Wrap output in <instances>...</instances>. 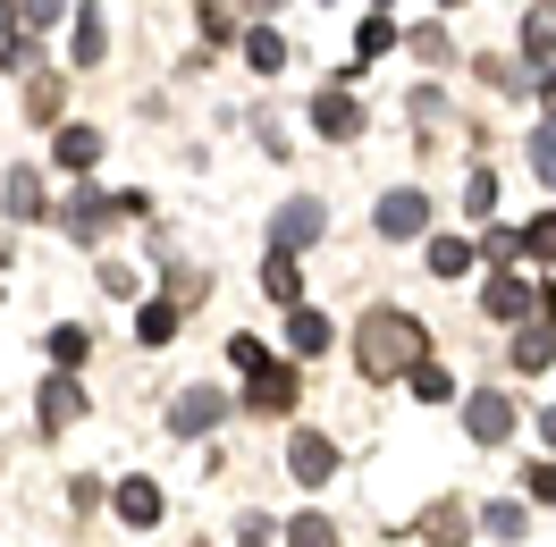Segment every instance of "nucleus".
<instances>
[{"label":"nucleus","mask_w":556,"mask_h":547,"mask_svg":"<svg viewBox=\"0 0 556 547\" xmlns=\"http://www.w3.org/2000/svg\"><path fill=\"white\" fill-rule=\"evenodd\" d=\"M421 354H430V329L414 311H396V304L363 311V329H354V371L363 379H405V362H421Z\"/></svg>","instance_id":"obj_1"},{"label":"nucleus","mask_w":556,"mask_h":547,"mask_svg":"<svg viewBox=\"0 0 556 547\" xmlns=\"http://www.w3.org/2000/svg\"><path fill=\"white\" fill-rule=\"evenodd\" d=\"M228 412H237V405H228L219 387H177V396H169V430H177V438H211Z\"/></svg>","instance_id":"obj_2"},{"label":"nucleus","mask_w":556,"mask_h":547,"mask_svg":"<svg viewBox=\"0 0 556 547\" xmlns=\"http://www.w3.org/2000/svg\"><path fill=\"white\" fill-rule=\"evenodd\" d=\"M295 396H304V379L287 371V362H262V371H244V396H237V412H287L295 405Z\"/></svg>","instance_id":"obj_3"},{"label":"nucleus","mask_w":556,"mask_h":547,"mask_svg":"<svg viewBox=\"0 0 556 547\" xmlns=\"http://www.w3.org/2000/svg\"><path fill=\"white\" fill-rule=\"evenodd\" d=\"M76 412H85V387H76V371H51V379H42V396H35V430H42V438H60Z\"/></svg>","instance_id":"obj_4"},{"label":"nucleus","mask_w":556,"mask_h":547,"mask_svg":"<svg viewBox=\"0 0 556 547\" xmlns=\"http://www.w3.org/2000/svg\"><path fill=\"white\" fill-rule=\"evenodd\" d=\"M110 219H118V203H110V194H93V186H76L68 203H60V228H68L76 244H102Z\"/></svg>","instance_id":"obj_5"},{"label":"nucleus","mask_w":556,"mask_h":547,"mask_svg":"<svg viewBox=\"0 0 556 547\" xmlns=\"http://www.w3.org/2000/svg\"><path fill=\"white\" fill-rule=\"evenodd\" d=\"M421 228H430V194H421V186H396V194L380 203V237L388 244H414Z\"/></svg>","instance_id":"obj_6"},{"label":"nucleus","mask_w":556,"mask_h":547,"mask_svg":"<svg viewBox=\"0 0 556 547\" xmlns=\"http://www.w3.org/2000/svg\"><path fill=\"white\" fill-rule=\"evenodd\" d=\"M287 472L304 480V488H320V480H338V446L320 438V430H295V438H287Z\"/></svg>","instance_id":"obj_7"},{"label":"nucleus","mask_w":556,"mask_h":547,"mask_svg":"<svg viewBox=\"0 0 556 547\" xmlns=\"http://www.w3.org/2000/svg\"><path fill=\"white\" fill-rule=\"evenodd\" d=\"M110 506H118L127 531H152V522L169 513V497H161V480H118V488H110Z\"/></svg>","instance_id":"obj_8"},{"label":"nucleus","mask_w":556,"mask_h":547,"mask_svg":"<svg viewBox=\"0 0 556 547\" xmlns=\"http://www.w3.org/2000/svg\"><path fill=\"white\" fill-rule=\"evenodd\" d=\"M464 430H472L481 446H506V438H515V405H506V396H489V387H481V396L464 405Z\"/></svg>","instance_id":"obj_9"},{"label":"nucleus","mask_w":556,"mask_h":547,"mask_svg":"<svg viewBox=\"0 0 556 547\" xmlns=\"http://www.w3.org/2000/svg\"><path fill=\"white\" fill-rule=\"evenodd\" d=\"M313 127L329 143H354V136H363V102H354V93H320V102H313Z\"/></svg>","instance_id":"obj_10"},{"label":"nucleus","mask_w":556,"mask_h":547,"mask_svg":"<svg viewBox=\"0 0 556 547\" xmlns=\"http://www.w3.org/2000/svg\"><path fill=\"white\" fill-rule=\"evenodd\" d=\"M262 295H270V304H304V270H295V244H270V262H262Z\"/></svg>","instance_id":"obj_11"},{"label":"nucleus","mask_w":556,"mask_h":547,"mask_svg":"<svg viewBox=\"0 0 556 547\" xmlns=\"http://www.w3.org/2000/svg\"><path fill=\"white\" fill-rule=\"evenodd\" d=\"M51 161H60L68 177H85L93 161H102V136H93V127H60V136H51Z\"/></svg>","instance_id":"obj_12"},{"label":"nucleus","mask_w":556,"mask_h":547,"mask_svg":"<svg viewBox=\"0 0 556 547\" xmlns=\"http://www.w3.org/2000/svg\"><path fill=\"white\" fill-rule=\"evenodd\" d=\"M421 539H439V547H464V531H472V513L455 506V497H439V506H421V522H414Z\"/></svg>","instance_id":"obj_13"},{"label":"nucleus","mask_w":556,"mask_h":547,"mask_svg":"<svg viewBox=\"0 0 556 547\" xmlns=\"http://www.w3.org/2000/svg\"><path fill=\"white\" fill-rule=\"evenodd\" d=\"M320 228H329V211H320V203H287V211H278V237H270V244H295V253H304Z\"/></svg>","instance_id":"obj_14"},{"label":"nucleus","mask_w":556,"mask_h":547,"mask_svg":"<svg viewBox=\"0 0 556 547\" xmlns=\"http://www.w3.org/2000/svg\"><path fill=\"white\" fill-rule=\"evenodd\" d=\"M481 311H489V320H531V287H522V278H489Z\"/></svg>","instance_id":"obj_15"},{"label":"nucleus","mask_w":556,"mask_h":547,"mask_svg":"<svg viewBox=\"0 0 556 547\" xmlns=\"http://www.w3.org/2000/svg\"><path fill=\"white\" fill-rule=\"evenodd\" d=\"M548 329H556V320L531 311V329L515 338V371H548V362H556V338H548Z\"/></svg>","instance_id":"obj_16"},{"label":"nucleus","mask_w":556,"mask_h":547,"mask_svg":"<svg viewBox=\"0 0 556 547\" xmlns=\"http://www.w3.org/2000/svg\"><path fill=\"white\" fill-rule=\"evenodd\" d=\"M0 211H9V219H42V177H35V169H9V186H0Z\"/></svg>","instance_id":"obj_17"},{"label":"nucleus","mask_w":556,"mask_h":547,"mask_svg":"<svg viewBox=\"0 0 556 547\" xmlns=\"http://www.w3.org/2000/svg\"><path fill=\"white\" fill-rule=\"evenodd\" d=\"M329 338H338V329H329L313 304H287V345H295V354H320Z\"/></svg>","instance_id":"obj_18"},{"label":"nucleus","mask_w":556,"mask_h":547,"mask_svg":"<svg viewBox=\"0 0 556 547\" xmlns=\"http://www.w3.org/2000/svg\"><path fill=\"white\" fill-rule=\"evenodd\" d=\"M102 51H110V26H102V9L85 0L76 9V68H102Z\"/></svg>","instance_id":"obj_19"},{"label":"nucleus","mask_w":556,"mask_h":547,"mask_svg":"<svg viewBox=\"0 0 556 547\" xmlns=\"http://www.w3.org/2000/svg\"><path fill=\"white\" fill-rule=\"evenodd\" d=\"M522 60H540V68L556 60V9H531V17H522Z\"/></svg>","instance_id":"obj_20"},{"label":"nucleus","mask_w":556,"mask_h":547,"mask_svg":"<svg viewBox=\"0 0 556 547\" xmlns=\"http://www.w3.org/2000/svg\"><path fill=\"white\" fill-rule=\"evenodd\" d=\"M278 539H287V547H338V522H329V513H295Z\"/></svg>","instance_id":"obj_21"},{"label":"nucleus","mask_w":556,"mask_h":547,"mask_svg":"<svg viewBox=\"0 0 556 547\" xmlns=\"http://www.w3.org/2000/svg\"><path fill=\"white\" fill-rule=\"evenodd\" d=\"M405 379H414V396H421V405H447V396H455V379L439 371L430 354H421V362H405Z\"/></svg>","instance_id":"obj_22"},{"label":"nucleus","mask_w":556,"mask_h":547,"mask_svg":"<svg viewBox=\"0 0 556 547\" xmlns=\"http://www.w3.org/2000/svg\"><path fill=\"white\" fill-rule=\"evenodd\" d=\"M244 60H253V76H278L287 68V42H278L270 26H253V35H244Z\"/></svg>","instance_id":"obj_23"},{"label":"nucleus","mask_w":556,"mask_h":547,"mask_svg":"<svg viewBox=\"0 0 556 547\" xmlns=\"http://www.w3.org/2000/svg\"><path fill=\"white\" fill-rule=\"evenodd\" d=\"M472 270V244L464 237H430V278H464Z\"/></svg>","instance_id":"obj_24"},{"label":"nucleus","mask_w":556,"mask_h":547,"mask_svg":"<svg viewBox=\"0 0 556 547\" xmlns=\"http://www.w3.org/2000/svg\"><path fill=\"white\" fill-rule=\"evenodd\" d=\"M136 338H143V345H169V338H177V304H169V295L136 311Z\"/></svg>","instance_id":"obj_25"},{"label":"nucleus","mask_w":556,"mask_h":547,"mask_svg":"<svg viewBox=\"0 0 556 547\" xmlns=\"http://www.w3.org/2000/svg\"><path fill=\"white\" fill-rule=\"evenodd\" d=\"M85 354H93L85 329H51V362H60V371H85Z\"/></svg>","instance_id":"obj_26"},{"label":"nucleus","mask_w":556,"mask_h":547,"mask_svg":"<svg viewBox=\"0 0 556 547\" xmlns=\"http://www.w3.org/2000/svg\"><path fill=\"white\" fill-rule=\"evenodd\" d=\"M522 253H531V262H556V211H540V219L522 228Z\"/></svg>","instance_id":"obj_27"},{"label":"nucleus","mask_w":556,"mask_h":547,"mask_svg":"<svg viewBox=\"0 0 556 547\" xmlns=\"http://www.w3.org/2000/svg\"><path fill=\"white\" fill-rule=\"evenodd\" d=\"M464 211H472V219H489V211H497V177H489V169L464 177Z\"/></svg>","instance_id":"obj_28"},{"label":"nucleus","mask_w":556,"mask_h":547,"mask_svg":"<svg viewBox=\"0 0 556 547\" xmlns=\"http://www.w3.org/2000/svg\"><path fill=\"white\" fill-rule=\"evenodd\" d=\"M388 42H396V26H388V17H371V26H363V35H354V60H380Z\"/></svg>","instance_id":"obj_29"},{"label":"nucleus","mask_w":556,"mask_h":547,"mask_svg":"<svg viewBox=\"0 0 556 547\" xmlns=\"http://www.w3.org/2000/svg\"><path fill=\"white\" fill-rule=\"evenodd\" d=\"M481 531H489V539H522V506H489Z\"/></svg>","instance_id":"obj_30"},{"label":"nucleus","mask_w":556,"mask_h":547,"mask_svg":"<svg viewBox=\"0 0 556 547\" xmlns=\"http://www.w3.org/2000/svg\"><path fill=\"white\" fill-rule=\"evenodd\" d=\"M531 169H540V186H556V127L531 136Z\"/></svg>","instance_id":"obj_31"},{"label":"nucleus","mask_w":556,"mask_h":547,"mask_svg":"<svg viewBox=\"0 0 556 547\" xmlns=\"http://www.w3.org/2000/svg\"><path fill=\"white\" fill-rule=\"evenodd\" d=\"M228 362H237V371H262V362H270V345H262V338H228Z\"/></svg>","instance_id":"obj_32"},{"label":"nucleus","mask_w":556,"mask_h":547,"mask_svg":"<svg viewBox=\"0 0 556 547\" xmlns=\"http://www.w3.org/2000/svg\"><path fill=\"white\" fill-rule=\"evenodd\" d=\"M26 110H35V118H60V76H35V93H26Z\"/></svg>","instance_id":"obj_33"},{"label":"nucleus","mask_w":556,"mask_h":547,"mask_svg":"<svg viewBox=\"0 0 556 547\" xmlns=\"http://www.w3.org/2000/svg\"><path fill=\"white\" fill-rule=\"evenodd\" d=\"M522 488H531V497H540V506H556V463H548V455H540V463H531V472H522Z\"/></svg>","instance_id":"obj_34"},{"label":"nucleus","mask_w":556,"mask_h":547,"mask_svg":"<svg viewBox=\"0 0 556 547\" xmlns=\"http://www.w3.org/2000/svg\"><path fill=\"white\" fill-rule=\"evenodd\" d=\"M203 42H237V17H228V9H211V0H203Z\"/></svg>","instance_id":"obj_35"},{"label":"nucleus","mask_w":556,"mask_h":547,"mask_svg":"<svg viewBox=\"0 0 556 547\" xmlns=\"http://www.w3.org/2000/svg\"><path fill=\"white\" fill-rule=\"evenodd\" d=\"M51 17H60V0H17V26H26V35H35V26H51Z\"/></svg>","instance_id":"obj_36"},{"label":"nucleus","mask_w":556,"mask_h":547,"mask_svg":"<svg viewBox=\"0 0 556 547\" xmlns=\"http://www.w3.org/2000/svg\"><path fill=\"white\" fill-rule=\"evenodd\" d=\"M194 295H203V270H177V278H169V304L186 311V304H194Z\"/></svg>","instance_id":"obj_37"},{"label":"nucleus","mask_w":556,"mask_h":547,"mask_svg":"<svg viewBox=\"0 0 556 547\" xmlns=\"http://www.w3.org/2000/svg\"><path fill=\"white\" fill-rule=\"evenodd\" d=\"M414 60H447V35H439V26H414Z\"/></svg>","instance_id":"obj_38"},{"label":"nucleus","mask_w":556,"mask_h":547,"mask_svg":"<svg viewBox=\"0 0 556 547\" xmlns=\"http://www.w3.org/2000/svg\"><path fill=\"white\" fill-rule=\"evenodd\" d=\"M102 287H110V295H136L143 278H136V270H127V262H102Z\"/></svg>","instance_id":"obj_39"},{"label":"nucleus","mask_w":556,"mask_h":547,"mask_svg":"<svg viewBox=\"0 0 556 547\" xmlns=\"http://www.w3.org/2000/svg\"><path fill=\"white\" fill-rule=\"evenodd\" d=\"M270 539H278V531L262 522V513H244V522H237V547H270Z\"/></svg>","instance_id":"obj_40"},{"label":"nucleus","mask_w":556,"mask_h":547,"mask_svg":"<svg viewBox=\"0 0 556 547\" xmlns=\"http://www.w3.org/2000/svg\"><path fill=\"white\" fill-rule=\"evenodd\" d=\"M540 438H548V446H556V405H548V412H540Z\"/></svg>","instance_id":"obj_41"},{"label":"nucleus","mask_w":556,"mask_h":547,"mask_svg":"<svg viewBox=\"0 0 556 547\" xmlns=\"http://www.w3.org/2000/svg\"><path fill=\"white\" fill-rule=\"evenodd\" d=\"M0 35H9V0H0Z\"/></svg>","instance_id":"obj_42"},{"label":"nucleus","mask_w":556,"mask_h":547,"mask_svg":"<svg viewBox=\"0 0 556 547\" xmlns=\"http://www.w3.org/2000/svg\"><path fill=\"white\" fill-rule=\"evenodd\" d=\"M447 9H464V0H447Z\"/></svg>","instance_id":"obj_43"}]
</instances>
